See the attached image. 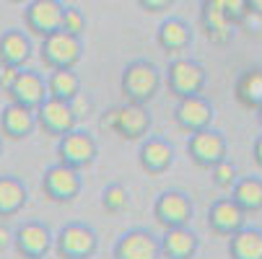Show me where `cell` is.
Returning a JSON list of instances; mask_svg holds the SVG:
<instances>
[{
  "instance_id": "6da1fadb",
  "label": "cell",
  "mask_w": 262,
  "mask_h": 259,
  "mask_svg": "<svg viewBox=\"0 0 262 259\" xmlns=\"http://www.w3.org/2000/svg\"><path fill=\"white\" fill-rule=\"evenodd\" d=\"M161 86H164V73L159 70L156 62L143 60V57L127 62L122 70V78H120V91L125 101L145 104V106L159 96Z\"/></svg>"
},
{
  "instance_id": "7a4b0ae2",
  "label": "cell",
  "mask_w": 262,
  "mask_h": 259,
  "mask_svg": "<svg viewBox=\"0 0 262 259\" xmlns=\"http://www.w3.org/2000/svg\"><path fill=\"white\" fill-rule=\"evenodd\" d=\"M101 127L115 132L117 137L127 140V143H140L143 137L151 135L154 127V117L148 112L145 104H133L125 101L122 106H115L101 117Z\"/></svg>"
},
{
  "instance_id": "3957f363",
  "label": "cell",
  "mask_w": 262,
  "mask_h": 259,
  "mask_svg": "<svg viewBox=\"0 0 262 259\" xmlns=\"http://www.w3.org/2000/svg\"><path fill=\"white\" fill-rule=\"evenodd\" d=\"M164 83L171 96L184 99V96H198L208 86V73L203 62L192 57H174L166 70H164Z\"/></svg>"
},
{
  "instance_id": "277c9868",
  "label": "cell",
  "mask_w": 262,
  "mask_h": 259,
  "mask_svg": "<svg viewBox=\"0 0 262 259\" xmlns=\"http://www.w3.org/2000/svg\"><path fill=\"white\" fill-rule=\"evenodd\" d=\"M39 60L47 70H73L83 60V39L60 29L39 42Z\"/></svg>"
},
{
  "instance_id": "5b68a950",
  "label": "cell",
  "mask_w": 262,
  "mask_h": 259,
  "mask_svg": "<svg viewBox=\"0 0 262 259\" xmlns=\"http://www.w3.org/2000/svg\"><path fill=\"white\" fill-rule=\"evenodd\" d=\"M96 251L99 233L83 220H70L55 233V254L60 259H94Z\"/></svg>"
},
{
  "instance_id": "8992f818",
  "label": "cell",
  "mask_w": 262,
  "mask_h": 259,
  "mask_svg": "<svg viewBox=\"0 0 262 259\" xmlns=\"http://www.w3.org/2000/svg\"><path fill=\"white\" fill-rule=\"evenodd\" d=\"M187 156H190V161L195 166L210 171L215 163L229 158V140L213 125L205 130L190 132V137H187Z\"/></svg>"
},
{
  "instance_id": "52a82bcc",
  "label": "cell",
  "mask_w": 262,
  "mask_h": 259,
  "mask_svg": "<svg viewBox=\"0 0 262 259\" xmlns=\"http://www.w3.org/2000/svg\"><path fill=\"white\" fill-rule=\"evenodd\" d=\"M96 156H99V143L83 127H76L68 135L57 137V161L70 166V169L83 171L96 161Z\"/></svg>"
},
{
  "instance_id": "ba28073f",
  "label": "cell",
  "mask_w": 262,
  "mask_h": 259,
  "mask_svg": "<svg viewBox=\"0 0 262 259\" xmlns=\"http://www.w3.org/2000/svg\"><path fill=\"white\" fill-rule=\"evenodd\" d=\"M83 190V179H81V171L78 169H70L65 163H52L45 169L42 174V192L47 200L52 202H60V205H68V202H76L78 195Z\"/></svg>"
},
{
  "instance_id": "9c48e42d",
  "label": "cell",
  "mask_w": 262,
  "mask_h": 259,
  "mask_svg": "<svg viewBox=\"0 0 262 259\" xmlns=\"http://www.w3.org/2000/svg\"><path fill=\"white\" fill-rule=\"evenodd\" d=\"M154 218L161 228L190 226L195 218V202L182 190H164L154 202Z\"/></svg>"
},
{
  "instance_id": "30bf717a",
  "label": "cell",
  "mask_w": 262,
  "mask_h": 259,
  "mask_svg": "<svg viewBox=\"0 0 262 259\" xmlns=\"http://www.w3.org/2000/svg\"><path fill=\"white\" fill-rule=\"evenodd\" d=\"M13 246L24 259H45L55 246V236L42 220H24L13 228Z\"/></svg>"
},
{
  "instance_id": "8fae6325",
  "label": "cell",
  "mask_w": 262,
  "mask_h": 259,
  "mask_svg": "<svg viewBox=\"0 0 262 259\" xmlns=\"http://www.w3.org/2000/svg\"><path fill=\"white\" fill-rule=\"evenodd\" d=\"M62 13H65V6L60 0H29L24 8V26L31 36L45 39V36L60 31Z\"/></svg>"
},
{
  "instance_id": "7c38bea8",
  "label": "cell",
  "mask_w": 262,
  "mask_h": 259,
  "mask_svg": "<svg viewBox=\"0 0 262 259\" xmlns=\"http://www.w3.org/2000/svg\"><path fill=\"white\" fill-rule=\"evenodd\" d=\"M215 120V106L208 96L198 93V96H184V99H177V106H174V122L182 132H198V130H205L210 127Z\"/></svg>"
},
{
  "instance_id": "4fadbf2b",
  "label": "cell",
  "mask_w": 262,
  "mask_h": 259,
  "mask_svg": "<svg viewBox=\"0 0 262 259\" xmlns=\"http://www.w3.org/2000/svg\"><path fill=\"white\" fill-rule=\"evenodd\" d=\"M6 93H8L11 101H16L21 106H29V109H34V112L50 99L47 78L42 76L39 70H34V67H21L16 81H13V86Z\"/></svg>"
},
{
  "instance_id": "5bb4252c",
  "label": "cell",
  "mask_w": 262,
  "mask_h": 259,
  "mask_svg": "<svg viewBox=\"0 0 262 259\" xmlns=\"http://www.w3.org/2000/svg\"><path fill=\"white\" fill-rule=\"evenodd\" d=\"M115 259H161V239L148 228H130L125 231L112 249Z\"/></svg>"
},
{
  "instance_id": "9a60e30c",
  "label": "cell",
  "mask_w": 262,
  "mask_h": 259,
  "mask_svg": "<svg viewBox=\"0 0 262 259\" xmlns=\"http://www.w3.org/2000/svg\"><path fill=\"white\" fill-rule=\"evenodd\" d=\"M36 125L42 132L52 135V137H62L70 130L78 127V117L73 112L70 101H60V99H47L39 109H36Z\"/></svg>"
},
{
  "instance_id": "2e32d148",
  "label": "cell",
  "mask_w": 262,
  "mask_h": 259,
  "mask_svg": "<svg viewBox=\"0 0 262 259\" xmlns=\"http://www.w3.org/2000/svg\"><path fill=\"white\" fill-rule=\"evenodd\" d=\"M247 226V213L236 205L234 197H218L208 207V228L215 236L229 239Z\"/></svg>"
},
{
  "instance_id": "e0dca14e",
  "label": "cell",
  "mask_w": 262,
  "mask_h": 259,
  "mask_svg": "<svg viewBox=\"0 0 262 259\" xmlns=\"http://www.w3.org/2000/svg\"><path fill=\"white\" fill-rule=\"evenodd\" d=\"M138 163L148 176H161L174 166V145L166 137L148 135L140 140L138 148Z\"/></svg>"
},
{
  "instance_id": "ac0fdd59",
  "label": "cell",
  "mask_w": 262,
  "mask_h": 259,
  "mask_svg": "<svg viewBox=\"0 0 262 259\" xmlns=\"http://www.w3.org/2000/svg\"><path fill=\"white\" fill-rule=\"evenodd\" d=\"M36 125V112L29 106H21L16 101H8L0 112V135L8 140H26L34 135Z\"/></svg>"
},
{
  "instance_id": "d6986e66",
  "label": "cell",
  "mask_w": 262,
  "mask_h": 259,
  "mask_svg": "<svg viewBox=\"0 0 262 259\" xmlns=\"http://www.w3.org/2000/svg\"><path fill=\"white\" fill-rule=\"evenodd\" d=\"M195 42V31L192 26L187 23L184 18H177V16H169L159 23L156 29V44L169 52V55H179V52H187Z\"/></svg>"
},
{
  "instance_id": "ffe728a7",
  "label": "cell",
  "mask_w": 262,
  "mask_h": 259,
  "mask_svg": "<svg viewBox=\"0 0 262 259\" xmlns=\"http://www.w3.org/2000/svg\"><path fill=\"white\" fill-rule=\"evenodd\" d=\"M34 55L31 34L24 29H6L0 34V67H24Z\"/></svg>"
},
{
  "instance_id": "44dd1931",
  "label": "cell",
  "mask_w": 262,
  "mask_h": 259,
  "mask_svg": "<svg viewBox=\"0 0 262 259\" xmlns=\"http://www.w3.org/2000/svg\"><path fill=\"white\" fill-rule=\"evenodd\" d=\"M200 249V239L190 226L164 228L161 236V259H195Z\"/></svg>"
},
{
  "instance_id": "7402d4cb",
  "label": "cell",
  "mask_w": 262,
  "mask_h": 259,
  "mask_svg": "<svg viewBox=\"0 0 262 259\" xmlns=\"http://www.w3.org/2000/svg\"><path fill=\"white\" fill-rule=\"evenodd\" d=\"M29 202V190L24 179L13 174H0V218L18 215Z\"/></svg>"
},
{
  "instance_id": "603a6c76",
  "label": "cell",
  "mask_w": 262,
  "mask_h": 259,
  "mask_svg": "<svg viewBox=\"0 0 262 259\" xmlns=\"http://www.w3.org/2000/svg\"><path fill=\"white\" fill-rule=\"evenodd\" d=\"M234 96L244 109H257L262 106V67H249L234 83Z\"/></svg>"
},
{
  "instance_id": "cb8c5ba5",
  "label": "cell",
  "mask_w": 262,
  "mask_h": 259,
  "mask_svg": "<svg viewBox=\"0 0 262 259\" xmlns=\"http://www.w3.org/2000/svg\"><path fill=\"white\" fill-rule=\"evenodd\" d=\"M229 259H262V228L244 226L229 236Z\"/></svg>"
},
{
  "instance_id": "d4e9b609",
  "label": "cell",
  "mask_w": 262,
  "mask_h": 259,
  "mask_svg": "<svg viewBox=\"0 0 262 259\" xmlns=\"http://www.w3.org/2000/svg\"><path fill=\"white\" fill-rule=\"evenodd\" d=\"M231 197L247 215H262V179L259 176H239Z\"/></svg>"
},
{
  "instance_id": "484cf974",
  "label": "cell",
  "mask_w": 262,
  "mask_h": 259,
  "mask_svg": "<svg viewBox=\"0 0 262 259\" xmlns=\"http://www.w3.org/2000/svg\"><path fill=\"white\" fill-rule=\"evenodd\" d=\"M47 88H50V96L52 99L73 101L83 91V83H81V76H78L76 70H50Z\"/></svg>"
},
{
  "instance_id": "4316f807",
  "label": "cell",
  "mask_w": 262,
  "mask_h": 259,
  "mask_svg": "<svg viewBox=\"0 0 262 259\" xmlns=\"http://www.w3.org/2000/svg\"><path fill=\"white\" fill-rule=\"evenodd\" d=\"M101 210L109 213V215H120L130 207V190L120 181H112L101 190Z\"/></svg>"
},
{
  "instance_id": "83f0119b",
  "label": "cell",
  "mask_w": 262,
  "mask_h": 259,
  "mask_svg": "<svg viewBox=\"0 0 262 259\" xmlns=\"http://www.w3.org/2000/svg\"><path fill=\"white\" fill-rule=\"evenodd\" d=\"M210 181H213V187L221 190V192H231L234 190V184L239 181V171H236V163L234 161H221L210 169Z\"/></svg>"
},
{
  "instance_id": "f1b7e54d",
  "label": "cell",
  "mask_w": 262,
  "mask_h": 259,
  "mask_svg": "<svg viewBox=\"0 0 262 259\" xmlns=\"http://www.w3.org/2000/svg\"><path fill=\"white\" fill-rule=\"evenodd\" d=\"M86 26H89V21H86V16H83L81 8H76V6L65 8V13H62V23H60L62 31H68V34H73V36H83Z\"/></svg>"
},
{
  "instance_id": "f546056e",
  "label": "cell",
  "mask_w": 262,
  "mask_h": 259,
  "mask_svg": "<svg viewBox=\"0 0 262 259\" xmlns=\"http://www.w3.org/2000/svg\"><path fill=\"white\" fill-rule=\"evenodd\" d=\"M70 104H73V112H76L78 122H81L83 117H89V114L94 112V101H91V99H89V96H86L83 91H81V93H78L76 99H73Z\"/></svg>"
},
{
  "instance_id": "4dcf8cb0",
  "label": "cell",
  "mask_w": 262,
  "mask_h": 259,
  "mask_svg": "<svg viewBox=\"0 0 262 259\" xmlns=\"http://www.w3.org/2000/svg\"><path fill=\"white\" fill-rule=\"evenodd\" d=\"M145 13H166L177 0H135Z\"/></svg>"
},
{
  "instance_id": "1f68e13d",
  "label": "cell",
  "mask_w": 262,
  "mask_h": 259,
  "mask_svg": "<svg viewBox=\"0 0 262 259\" xmlns=\"http://www.w3.org/2000/svg\"><path fill=\"white\" fill-rule=\"evenodd\" d=\"M18 70H21V67H0V88L8 91V88L13 86L16 76H18Z\"/></svg>"
},
{
  "instance_id": "d6a6232c",
  "label": "cell",
  "mask_w": 262,
  "mask_h": 259,
  "mask_svg": "<svg viewBox=\"0 0 262 259\" xmlns=\"http://www.w3.org/2000/svg\"><path fill=\"white\" fill-rule=\"evenodd\" d=\"M252 161L257 169H262V135H257L252 143Z\"/></svg>"
},
{
  "instance_id": "836d02e7",
  "label": "cell",
  "mask_w": 262,
  "mask_h": 259,
  "mask_svg": "<svg viewBox=\"0 0 262 259\" xmlns=\"http://www.w3.org/2000/svg\"><path fill=\"white\" fill-rule=\"evenodd\" d=\"M11 244H13V231H11L8 226L0 223V251H6Z\"/></svg>"
},
{
  "instance_id": "e575fe53",
  "label": "cell",
  "mask_w": 262,
  "mask_h": 259,
  "mask_svg": "<svg viewBox=\"0 0 262 259\" xmlns=\"http://www.w3.org/2000/svg\"><path fill=\"white\" fill-rule=\"evenodd\" d=\"M247 6H249V13L252 16H259L262 18V0H247Z\"/></svg>"
},
{
  "instance_id": "d590c367",
  "label": "cell",
  "mask_w": 262,
  "mask_h": 259,
  "mask_svg": "<svg viewBox=\"0 0 262 259\" xmlns=\"http://www.w3.org/2000/svg\"><path fill=\"white\" fill-rule=\"evenodd\" d=\"M257 125H259V130H262V106L257 109Z\"/></svg>"
},
{
  "instance_id": "8d00e7d4",
  "label": "cell",
  "mask_w": 262,
  "mask_h": 259,
  "mask_svg": "<svg viewBox=\"0 0 262 259\" xmlns=\"http://www.w3.org/2000/svg\"><path fill=\"white\" fill-rule=\"evenodd\" d=\"M0 156H3V135H0Z\"/></svg>"
},
{
  "instance_id": "74e56055",
  "label": "cell",
  "mask_w": 262,
  "mask_h": 259,
  "mask_svg": "<svg viewBox=\"0 0 262 259\" xmlns=\"http://www.w3.org/2000/svg\"><path fill=\"white\" fill-rule=\"evenodd\" d=\"M11 3H26V0H11Z\"/></svg>"
}]
</instances>
